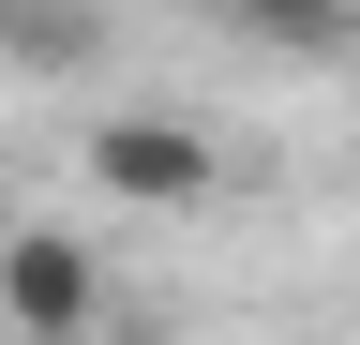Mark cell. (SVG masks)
I'll return each instance as SVG.
<instances>
[{
    "mask_svg": "<svg viewBox=\"0 0 360 345\" xmlns=\"http://www.w3.org/2000/svg\"><path fill=\"white\" fill-rule=\"evenodd\" d=\"M225 15H240L255 46H330V30H345V0H225Z\"/></svg>",
    "mask_w": 360,
    "mask_h": 345,
    "instance_id": "obj_3",
    "label": "cell"
},
{
    "mask_svg": "<svg viewBox=\"0 0 360 345\" xmlns=\"http://www.w3.org/2000/svg\"><path fill=\"white\" fill-rule=\"evenodd\" d=\"M90 315H105V255L75 226H15L0 240V330L15 345H90Z\"/></svg>",
    "mask_w": 360,
    "mask_h": 345,
    "instance_id": "obj_1",
    "label": "cell"
},
{
    "mask_svg": "<svg viewBox=\"0 0 360 345\" xmlns=\"http://www.w3.org/2000/svg\"><path fill=\"white\" fill-rule=\"evenodd\" d=\"M90 181L120 210H195L210 195V136L195 120H105V136H90Z\"/></svg>",
    "mask_w": 360,
    "mask_h": 345,
    "instance_id": "obj_2",
    "label": "cell"
}]
</instances>
